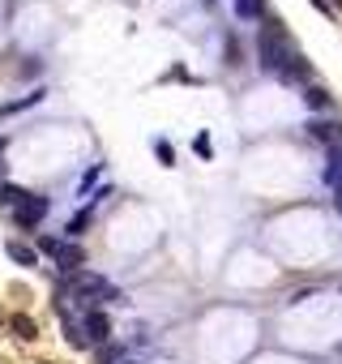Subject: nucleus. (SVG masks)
<instances>
[{
  "mask_svg": "<svg viewBox=\"0 0 342 364\" xmlns=\"http://www.w3.org/2000/svg\"><path fill=\"white\" fill-rule=\"evenodd\" d=\"M9 257H13L18 266H35V249L22 245V240H9Z\"/></svg>",
  "mask_w": 342,
  "mask_h": 364,
  "instance_id": "8",
  "label": "nucleus"
},
{
  "mask_svg": "<svg viewBox=\"0 0 342 364\" xmlns=\"http://www.w3.org/2000/svg\"><path fill=\"white\" fill-rule=\"evenodd\" d=\"M236 14L240 18H261V0H236Z\"/></svg>",
  "mask_w": 342,
  "mask_h": 364,
  "instance_id": "11",
  "label": "nucleus"
},
{
  "mask_svg": "<svg viewBox=\"0 0 342 364\" xmlns=\"http://www.w3.org/2000/svg\"><path fill=\"white\" fill-rule=\"evenodd\" d=\"M325 185L333 189V198H338V206H342V150H333L329 163H325Z\"/></svg>",
  "mask_w": 342,
  "mask_h": 364,
  "instance_id": "6",
  "label": "nucleus"
},
{
  "mask_svg": "<svg viewBox=\"0 0 342 364\" xmlns=\"http://www.w3.org/2000/svg\"><path fill=\"white\" fill-rule=\"evenodd\" d=\"M65 291H69V296H77L86 309H90V304H99V300H116V287H111L107 279L90 274V270H77V274H69V279H65Z\"/></svg>",
  "mask_w": 342,
  "mask_h": 364,
  "instance_id": "1",
  "label": "nucleus"
},
{
  "mask_svg": "<svg viewBox=\"0 0 342 364\" xmlns=\"http://www.w3.org/2000/svg\"><path fill=\"white\" fill-rule=\"evenodd\" d=\"M257 56H261V69H282V60H291V48H287V31L282 26H261V39H257Z\"/></svg>",
  "mask_w": 342,
  "mask_h": 364,
  "instance_id": "2",
  "label": "nucleus"
},
{
  "mask_svg": "<svg viewBox=\"0 0 342 364\" xmlns=\"http://www.w3.org/2000/svg\"><path fill=\"white\" fill-rule=\"evenodd\" d=\"M308 129H312V137H321V141H329L333 150H342V133H338V124H325V120H312Z\"/></svg>",
  "mask_w": 342,
  "mask_h": 364,
  "instance_id": "7",
  "label": "nucleus"
},
{
  "mask_svg": "<svg viewBox=\"0 0 342 364\" xmlns=\"http://www.w3.org/2000/svg\"><path fill=\"white\" fill-rule=\"evenodd\" d=\"M82 334H90V343H107V334H111V321L94 309V313H86V326H82Z\"/></svg>",
  "mask_w": 342,
  "mask_h": 364,
  "instance_id": "5",
  "label": "nucleus"
},
{
  "mask_svg": "<svg viewBox=\"0 0 342 364\" xmlns=\"http://www.w3.org/2000/svg\"><path fill=\"white\" fill-rule=\"evenodd\" d=\"M86 223H90V215H77V219H73V223H69V232H73V236H77V232H82V228H86Z\"/></svg>",
  "mask_w": 342,
  "mask_h": 364,
  "instance_id": "14",
  "label": "nucleus"
},
{
  "mask_svg": "<svg viewBox=\"0 0 342 364\" xmlns=\"http://www.w3.org/2000/svg\"><path fill=\"white\" fill-rule=\"evenodd\" d=\"M13 330H18V338H26V343H31V338H39V326H35V317H26V313H18V317H13Z\"/></svg>",
  "mask_w": 342,
  "mask_h": 364,
  "instance_id": "9",
  "label": "nucleus"
},
{
  "mask_svg": "<svg viewBox=\"0 0 342 364\" xmlns=\"http://www.w3.org/2000/svg\"><path fill=\"white\" fill-rule=\"evenodd\" d=\"M43 215H48V198H39V193H26V198L13 206V219H18L22 228H39Z\"/></svg>",
  "mask_w": 342,
  "mask_h": 364,
  "instance_id": "4",
  "label": "nucleus"
},
{
  "mask_svg": "<svg viewBox=\"0 0 342 364\" xmlns=\"http://www.w3.org/2000/svg\"><path fill=\"white\" fill-rule=\"evenodd\" d=\"M99 360H103V364H116V360H120V351H116V347H103V351H99Z\"/></svg>",
  "mask_w": 342,
  "mask_h": 364,
  "instance_id": "13",
  "label": "nucleus"
},
{
  "mask_svg": "<svg viewBox=\"0 0 342 364\" xmlns=\"http://www.w3.org/2000/svg\"><path fill=\"white\" fill-rule=\"evenodd\" d=\"M304 99H308V107H312V112H325V107H329V95H325L321 86H308V95H304Z\"/></svg>",
  "mask_w": 342,
  "mask_h": 364,
  "instance_id": "10",
  "label": "nucleus"
},
{
  "mask_svg": "<svg viewBox=\"0 0 342 364\" xmlns=\"http://www.w3.org/2000/svg\"><path fill=\"white\" fill-rule=\"evenodd\" d=\"M39 249H43L48 257H56V266H60L65 274H77V270L86 266V253H82L77 245H69V240H56V236H43V240H39Z\"/></svg>",
  "mask_w": 342,
  "mask_h": 364,
  "instance_id": "3",
  "label": "nucleus"
},
{
  "mask_svg": "<svg viewBox=\"0 0 342 364\" xmlns=\"http://www.w3.org/2000/svg\"><path fill=\"white\" fill-rule=\"evenodd\" d=\"M69 343H73V347H86V334H82L77 326H69Z\"/></svg>",
  "mask_w": 342,
  "mask_h": 364,
  "instance_id": "12",
  "label": "nucleus"
}]
</instances>
